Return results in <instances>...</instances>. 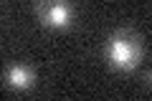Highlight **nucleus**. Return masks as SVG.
Instances as JSON below:
<instances>
[{
  "mask_svg": "<svg viewBox=\"0 0 152 101\" xmlns=\"http://www.w3.org/2000/svg\"><path fill=\"white\" fill-rule=\"evenodd\" d=\"M102 56L109 68L132 73L142 66V58H145V38L134 28H117L107 36L102 46Z\"/></svg>",
  "mask_w": 152,
  "mask_h": 101,
  "instance_id": "obj_1",
  "label": "nucleus"
},
{
  "mask_svg": "<svg viewBox=\"0 0 152 101\" xmlns=\"http://www.w3.org/2000/svg\"><path fill=\"white\" fill-rule=\"evenodd\" d=\"M33 13L48 31H69L76 23V8L71 0H33Z\"/></svg>",
  "mask_w": 152,
  "mask_h": 101,
  "instance_id": "obj_2",
  "label": "nucleus"
},
{
  "mask_svg": "<svg viewBox=\"0 0 152 101\" xmlns=\"http://www.w3.org/2000/svg\"><path fill=\"white\" fill-rule=\"evenodd\" d=\"M36 81H38V76L33 71V66H28V63H10L5 68V73H3V84L10 91H18V94L31 91L36 86Z\"/></svg>",
  "mask_w": 152,
  "mask_h": 101,
  "instance_id": "obj_3",
  "label": "nucleus"
}]
</instances>
